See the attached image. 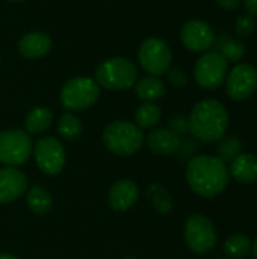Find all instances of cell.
<instances>
[{
    "mask_svg": "<svg viewBox=\"0 0 257 259\" xmlns=\"http://www.w3.org/2000/svg\"><path fill=\"white\" fill-rule=\"evenodd\" d=\"M100 97V87L91 77L77 76L67 80L61 90V103L68 111L91 108Z\"/></svg>",
    "mask_w": 257,
    "mask_h": 259,
    "instance_id": "cell-5",
    "label": "cell"
},
{
    "mask_svg": "<svg viewBox=\"0 0 257 259\" xmlns=\"http://www.w3.org/2000/svg\"><path fill=\"white\" fill-rule=\"evenodd\" d=\"M229 175L239 184H254L257 181V156L253 153H239L230 161Z\"/></svg>",
    "mask_w": 257,
    "mask_h": 259,
    "instance_id": "cell-17",
    "label": "cell"
},
{
    "mask_svg": "<svg viewBox=\"0 0 257 259\" xmlns=\"http://www.w3.org/2000/svg\"><path fill=\"white\" fill-rule=\"evenodd\" d=\"M27 190V178L17 167L0 168V203H11L20 199Z\"/></svg>",
    "mask_w": 257,
    "mask_h": 259,
    "instance_id": "cell-13",
    "label": "cell"
},
{
    "mask_svg": "<svg viewBox=\"0 0 257 259\" xmlns=\"http://www.w3.org/2000/svg\"><path fill=\"white\" fill-rule=\"evenodd\" d=\"M33 150L32 140L26 131L8 129L0 132V162L8 167L24 164Z\"/></svg>",
    "mask_w": 257,
    "mask_h": 259,
    "instance_id": "cell-8",
    "label": "cell"
},
{
    "mask_svg": "<svg viewBox=\"0 0 257 259\" xmlns=\"http://www.w3.org/2000/svg\"><path fill=\"white\" fill-rule=\"evenodd\" d=\"M245 9L248 11V14L257 15V0H244Z\"/></svg>",
    "mask_w": 257,
    "mask_h": 259,
    "instance_id": "cell-31",
    "label": "cell"
},
{
    "mask_svg": "<svg viewBox=\"0 0 257 259\" xmlns=\"http://www.w3.org/2000/svg\"><path fill=\"white\" fill-rule=\"evenodd\" d=\"M227 73L229 62L217 50H209L203 53L194 67L195 82L204 90L220 88L226 82Z\"/></svg>",
    "mask_w": 257,
    "mask_h": 259,
    "instance_id": "cell-7",
    "label": "cell"
},
{
    "mask_svg": "<svg viewBox=\"0 0 257 259\" xmlns=\"http://www.w3.org/2000/svg\"><path fill=\"white\" fill-rule=\"evenodd\" d=\"M138 197H139L138 185L130 179H121L111 187L108 193V203L114 211L124 212L138 202Z\"/></svg>",
    "mask_w": 257,
    "mask_h": 259,
    "instance_id": "cell-14",
    "label": "cell"
},
{
    "mask_svg": "<svg viewBox=\"0 0 257 259\" xmlns=\"http://www.w3.org/2000/svg\"><path fill=\"white\" fill-rule=\"evenodd\" d=\"M138 59L144 71L150 76H162L171 68L173 52L170 46L156 36L144 39L138 50Z\"/></svg>",
    "mask_w": 257,
    "mask_h": 259,
    "instance_id": "cell-6",
    "label": "cell"
},
{
    "mask_svg": "<svg viewBox=\"0 0 257 259\" xmlns=\"http://www.w3.org/2000/svg\"><path fill=\"white\" fill-rule=\"evenodd\" d=\"M223 249L229 259H242L251 252V241L244 234H232L224 241Z\"/></svg>",
    "mask_w": 257,
    "mask_h": 259,
    "instance_id": "cell-22",
    "label": "cell"
},
{
    "mask_svg": "<svg viewBox=\"0 0 257 259\" xmlns=\"http://www.w3.org/2000/svg\"><path fill=\"white\" fill-rule=\"evenodd\" d=\"M147 197L150 199L153 208L159 214H168L173 209V199L168 194V191L159 185V184H151L147 190Z\"/></svg>",
    "mask_w": 257,
    "mask_h": 259,
    "instance_id": "cell-25",
    "label": "cell"
},
{
    "mask_svg": "<svg viewBox=\"0 0 257 259\" xmlns=\"http://www.w3.org/2000/svg\"><path fill=\"white\" fill-rule=\"evenodd\" d=\"M0 259H17L15 256L9 255V253H0Z\"/></svg>",
    "mask_w": 257,
    "mask_h": 259,
    "instance_id": "cell-33",
    "label": "cell"
},
{
    "mask_svg": "<svg viewBox=\"0 0 257 259\" xmlns=\"http://www.w3.org/2000/svg\"><path fill=\"white\" fill-rule=\"evenodd\" d=\"M147 146L156 155H173L180 150L182 137L168 127H156L147 135Z\"/></svg>",
    "mask_w": 257,
    "mask_h": 259,
    "instance_id": "cell-16",
    "label": "cell"
},
{
    "mask_svg": "<svg viewBox=\"0 0 257 259\" xmlns=\"http://www.w3.org/2000/svg\"><path fill=\"white\" fill-rule=\"evenodd\" d=\"M217 5L226 11H235L241 5V0H215Z\"/></svg>",
    "mask_w": 257,
    "mask_h": 259,
    "instance_id": "cell-30",
    "label": "cell"
},
{
    "mask_svg": "<svg viewBox=\"0 0 257 259\" xmlns=\"http://www.w3.org/2000/svg\"><path fill=\"white\" fill-rule=\"evenodd\" d=\"M106 149L118 156L135 155L144 144V132L132 121L115 120L106 124L103 131Z\"/></svg>",
    "mask_w": 257,
    "mask_h": 259,
    "instance_id": "cell-3",
    "label": "cell"
},
{
    "mask_svg": "<svg viewBox=\"0 0 257 259\" xmlns=\"http://www.w3.org/2000/svg\"><path fill=\"white\" fill-rule=\"evenodd\" d=\"M18 53L27 59H38L45 56L52 49V38L48 33L35 30L23 35L17 44Z\"/></svg>",
    "mask_w": 257,
    "mask_h": 259,
    "instance_id": "cell-15",
    "label": "cell"
},
{
    "mask_svg": "<svg viewBox=\"0 0 257 259\" xmlns=\"http://www.w3.org/2000/svg\"><path fill=\"white\" fill-rule=\"evenodd\" d=\"M167 74H168V82L173 87L183 88V87L188 85V74L185 73V70H182V68H170L167 71Z\"/></svg>",
    "mask_w": 257,
    "mask_h": 259,
    "instance_id": "cell-28",
    "label": "cell"
},
{
    "mask_svg": "<svg viewBox=\"0 0 257 259\" xmlns=\"http://www.w3.org/2000/svg\"><path fill=\"white\" fill-rule=\"evenodd\" d=\"M136 96L144 102H155L165 96V83L156 76H145L135 83Z\"/></svg>",
    "mask_w": 257,
    "mask_h": 259,
    "instance_id": "cell-18",
    "label": "cell"
},
{
    "mask_svg": "<svg viewBox=\"0 0 257 259\" xmlns=\"http://www.w3.org/2000/svg\"><path fill=\"white\" fill-rule=\"evenodd\" d=\"M214 46L215 50L227 61V62H238L245 55V44L236 38H230L226 35H221L218 39L215 38Z\"/></svg>",
    "mask_w": 257,
    "mask_h": 259,
    "instance_id": "cell-20",
    "label": "cell"
},
{
    "mask_svg": "<svg viewBox=\"0 0 257 259\" xmlns=\"http://www.w3.org/2000/svg\"><path fill=\"white\" fill-rule=\"evenodd\" d=\"M185 241L186 246L195 253L211 252L218 241L217 229L211 219L201 214L191 215L185 223Z\"/></svg>",
    "mask_w": 257,
    "mask_h": 259,
    "instance_id": "cell-9",
    "label": "cell"
},
{
    "mask_svg": "<svg viewBox=\"0 0 257 259\" xmlns=\"http://www.w3.org/2000/svg\"><path fill=\"white\" fill-rule=\"evenodd\" d=\"M11 2H23V0H11Z\"/></svg>",
    "mask_w": 257,
    "mask_h": 259,
    "instance_id": "cell-34",
    "label": "cell"
},
{
    "mask_svg": "<svg viewBox=\"0 0 257 259\" xmlns=\"http://www.w3.org/2000/svg\"><path fill=\"white\" fill-rule=\"evenodd\" d=\"M58 132L67 141L77 140L83 132V124L77 115L73 112H65L58 120Z\"/></svg>",
    "mask_w": 257,
    "mask_h": 259,
    "instance_id": "cell-24",
    "label": "cell"
},
{
    "mask_svg": "<svg viewBox=\"0 0 257 259\" xmlns=\"http://www.w3.org/2000/svg\"><path fill=\"white\" fill-rule=\"evenodd\" d=\"M32 152L35 156V162L42 173L55 176L64 170L67 156L65 149L58 138L42 137L41 140H38Z\"/></svg>",
    "mask_w": 257,
    "mask_h": 259,
    "instance_id": "cell-10",
    "label": "cell"
},
{
    "mask_svg": "<svg viewBox=\"0 0 257 259\" xmlns=\"http://www.w3.org/2000/svg\"><path fill=\"white\" fill-rule=\"evenodd\" d=\"M186 182L189 188L206 199L220 196L230 179L229 168L218 156L198 155L189 159L186 165Z\"/></svg>",
    "mask_w": 257,
    "mask_h": 259,
    "instance_id": "cell-1",
    "label": "cell"
},
{
    "mask_svg": "<svg viewBox=\"0 0 257 259\" xmlns=\"http://www.w3.org/2000/svg\"><path fill=\"white\" fill-rule=\"evenodd\" d=\"M257 91V68L251 64L235 65L226 77V93L232 100L242 102Z\"/></svg>",
    "mask_w": 257,
    "mask_h": 259,
    "instance_id": "cell-11",
    "label": "cell"
},
{
    "mask_svg": "<svg viewBox=\"0 0 257 259\" xmlns=\"http://www.w3.org/2000/svg\"><path fill=\"white\" fill-rule=\"evenodd\" d=\"M124 259H136V258H124Z\"/></svg>",
    "mask_w": 257,
    "mask_h": 259,
    "instance_id": "cell-35",
    "label": "cell"
},
{
    "mask_svg": "<svg viewBox=\"0 0 257 259\" xmlns=\"http://www.w3.org/2000/svg\"><path fill=\"white\" fill-rule=\"evenodd\" d=\"M168 129H171L173 132H176L179 137L188 134V132H189L188 118L183 117V115H174V117L170 118V121H168Z\"/></svg>",
    "mask_w": 257,
    "mask_h": 259,
    "instance_id": "cell-29",
    "label": "cell"
},
{
    "mask_svg": "<svg viewBox=\"0 0 257 259\" xmlns=\"http://www.w3.org/2000/svg\"><path fill=\"white\" fill-rule=\"evenodd\" d=\"M188 124L189 132L195 140L201 143H215L227 132L229 112L220 100L204 99L192 108Z\"/></svg>",
    "mask_w": 257,
    "mask_h": 259,
    "instance_id": "cell-2",
    "label": "cell"
},
{
    "mask_svg": "<svg viewBox=\"0 0 257 259\" xmlns=\"http://www.w3.org/2000/svg\"><path fill=\"white\" fill-rule=\"evenodd\" d=\"M162 112L153 102H144L135 112V124L141 129H153L161 121Z\"/></svg>",
    "mask_w": 257,
    "mask_h": 259,
    "instance_id": "cell-23",
    "label": "cell"
},
{
    "mask_svg": "<svg viewBox=\"0 0 257 259\" xmlns=\"http://www.w3.org/2000/svg\"><path fill=\"white\" fill-rule=\"evenodd\" d=\"M182 44L194 53H206L214 47L215 33L209 23L203 20H188L180 29Z\"/></svg>",
    "mask_w": 257,
    "mask_h": 259,
    "instance_id": "cell-12",
    "label": "cell"
},
{
    "mask_svg": "<svg viewBox=\"0 0 257 259\" xmlns=\"http://www.w3.org/2000/svg\"><path fill=\"white\" fill-rule=\"evenodd\" d=\"M251 252H253L254 258L257 259V237H256V240H254V243L251 244Z\"/></svg>",
    "mask_w": 257,
    "mask_h": 259,
    "instance_id": "cell-32",
    "label": "cell"
},
{
    "mask_svg": "<svg viewBox=\"0 0 257 259\" xmlns=\"http://www.w3.org/2000/svg\"><path fill=\"white\" fill-rule=\"evenodd\" d=\"M26 202H27L29 209L33 214H38V215L47 214L52 209V205H53V200H52L50 193L45 188L39 187V185H35V187H32L27 191Z\"/></svg>",
    "mask_w": 257,
    "mask_h": 259,
    "instance_id": "cell-21",
    "label": "cell"
},
{
    "mask_svg": "<svg viewBox=\"0 0 257 259\" xmlns=\"http://www.w3.org/2000/svg\"><path fill=\"white\" fill-rule=\"evenodd\" d=\"M242 150V141L238 137H223L218 141V158L223 162H230L233 158H236Z\"/></svg>",
    "mask_w": 257,
    "mask_h": 259,
    "instance_id": "cell-26",
    "label": "cell"
},
{
    "mask_svg": "<svg viewBox=\"0 0 257 259\" xmlns=\"http://www.w3.org/2000/svg\"><path fill=\"white\" fill-rule=\"evenodd\" d=\"M53 123V112L45 106L33 108L24 120V127L27 134H41L45 132Z\"/></svg>",
    "mask_w": 257,
    "mask_h": 259,
    "instance_id": "cell-19",
    "label": "cell"
},
{
    "mask_svg": "<svg viewBox=\"0 0 257 259\" xmlns=\"http://www.w3.org/2000/svg\"><path fill=\"white\" fill-rule=\"evenodd\" d=\"M94 77L97 85L105 90H112V91L129 90L136 83L138 70L130 59L117 56V58L105 59L95 68Z\"/></svg>",
    "mask_w": 257,
    "mask_h": 259,
    "instance_id": "cell-4",
    "label": "cell"
},
{
    "mask_svg": "<svg viewBox=\"0 0 257 259\" xmlns=\"http://www.w3.org/2000/svg\"><path fill=\"white\" fill-rule=\"evenodd\" d=\"M256 29V20L251 14H244L236 18L235 21V30L239 36H250Z\"/></svg>",
    "mask_w": 257,
    "mask_h": 259,
    "instance_id": "cell-27",
    "label": "cell"
}]
</instances>
